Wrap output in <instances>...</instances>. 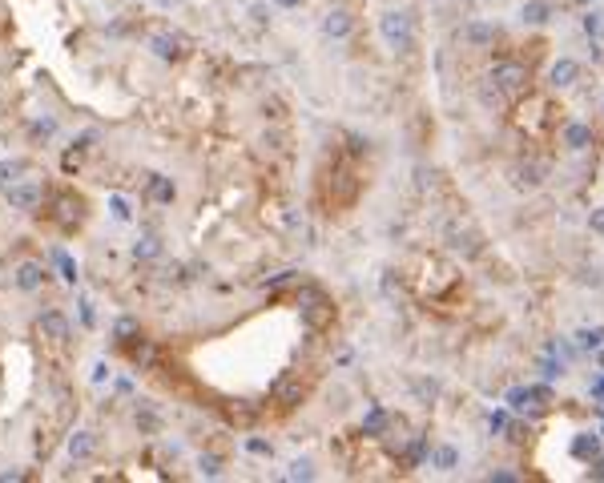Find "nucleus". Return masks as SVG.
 <instances>
[{
    "mask_svg": "<svg viewBox=\"0 0 604 483\" xmlns=\"http://www.w3.org/2000/svg\"><path fill=\"white\" fill-rule=\"evenodd\" d=\"M282 4H294V0H282Z\"/></svg>",
    "mask_w": 604,
    "mask_h": 483,
    "instance_id": "3",
    "label": "nucleus"
},
{
    "mask_svg": "<svg viewBox=\"0 0 604 483\" xmlns=\"http://www.w3.org/2000/svg\"><path fill=\"white\" fill-rule=\"evenodd\" d=\"M41 330H48V334H53L57 343H61V339L69 334V326H65V319H61V314H48V319L41 322Z\"/></svg>",
    "mask_w": 604,
    "mask_h": 483,
    "instance_id": "2",
    "label": "nucleus"
},
{
    "mask_svg": "<svg viewBox=\"0 0 604 483\" xmlns=\"http://www.w3.org/2000/svg\"><path fill=\"white\" fill-rule=\"evenodd\" d=\"M0 28H4V17H0Z\"/></svg>",
    "mask_w": 604,
    "mask_h": 483,
    "instance_id": "4",
    "label": "nucleus"
},
{
    "mask_svg": "<svg viewBox=\"0 0 604 483\" xmlns=\"http://www.w3.org/2000/svg\"><path fill=\"white\" fill-rule=\"evenodd\" d=\"M57 222H61V230H73L77 222H81V202L73 198V193H61L57 198V214H53Z\"/></svg>",
    "mask_w": 604,
    "mask_h": 483,
    "instance_id": "1",
    "label": "nucleus"
}]
</instances>
